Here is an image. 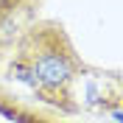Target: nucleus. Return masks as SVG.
<instances>
[{
  "label": "nucleus",
  "mask_w": 123,
  "mask_h": 123,
  "mask_svg": "<svg viewBox=\"0 0 123 123\" xmlns=\"http://www.w3.org/2000/svg\"><path fill=\"white\" fill-rule=\"evenodd\" d=\"M84 62L78 56L67 28L56 20H37L23 31L8 62V73L25 84L42 104L76 115L78 81L84 78Z\"/></svg>",
  "instance_id": "1"
},
{
  "label": "nucleus",
  "mask_w": 123,
  "mask_h": 123,
  "mask_svg": "<svg viewBox=\"0 0 123 123\" xmlns=\"http://www.w3.org/2000/svg\"><path fill=\"white\" fill-rule=\"evenodd\" d=\"M31 3L34 0H0V31L6 28V25H11Z\"/></svg>",
  "instance_id": "2"
}]
</instances>
